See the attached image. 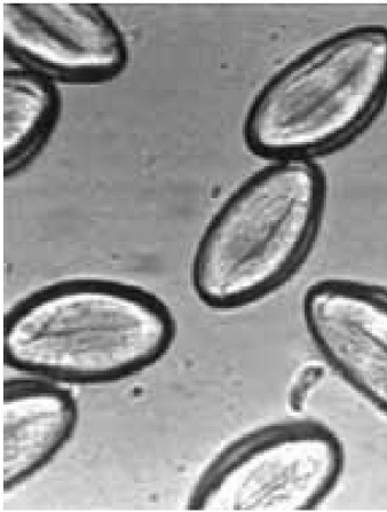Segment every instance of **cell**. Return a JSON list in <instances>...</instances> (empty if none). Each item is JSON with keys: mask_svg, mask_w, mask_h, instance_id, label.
Returning a JSON list of instances; mask_svg holds the SVG:
<instances>
[{"mask_svg": "<svg viewBox=\"0 0 387 512\" xmlns=\"http://www.w3.org/2000/svg\"><path fill=\"white\" fill-rule=\"evenodd\" d=\"M169 307L150 291L94 278L51 283L5 314L3 358L60 384L116 383L153 367L175 342Z\"/></svg>", "mask_w": 387, "mask_h": 512, "instance_id": "1", "label": "cell"}, {"mask_svg": "<svg viewBox=\"0 0 387 512\" xmlns=\"http://www.w3.org/2000/svg\"><path fill=\"white\" fill-rule=\"evenodd\" d=\"M322 196L319 171L302 160H281L244 181L197 244V299L213 310H236L281 286L310 246Z\"/></svg>", "mask_w": 387, "mask_h": 512, "instance_id": "2", "label": "cell"}, {"mask_svg": "<svg viewBox=\"0 0 387 512\" xmlns=\"http://www.w3.org/2000/svg\"><path fill=\"white\" fill-rule=\"evenodd\" d=\"M387 88V30L345 31L299 55L259 92L244 137L280 160L334 147L373 115Z\"/></svg>", "mask_w": 387, "mask_h": 512, "instance_id": "3", "label": "cell"}, {"mask_svg": "<svg viewBox=\"0 0 387 512\" xmlns=\"http://www.w3.org/2000/svg\"><path fill=\"white\" fill-rule=\"evenodd\" d=\"M345 452L327 425L290 419L227 444L203 469L187 508L211 512H299L321 506L341 480Z\"/></svg>", "mask_w": 387, "mask_h": 512, "instance_id": "4", "label": "cell"}, {"mask_svg": "<svg viewBox=\"0 0 387 512\" xmlns=\"http://www.w3.org/2000/svg\"><path fill=\"white\" fill-rule=\"evenodd\" d=\"M303 320L331 372L387 416V293L362 283L327 280L308 288Z\"/></svg>", "mask_w": 387, "mask_h": 512, "instance_id": "5", "label": "cell"}, {"mask_svg": "<svg viewBox=\"0 0 387 512\" xmlns=\"http://www.w3.org/2000/svg\"><path fill=\"white\" fill-rule=\"evenodd\" d=\"M2 18L12 49L54 74L94 80L112 76L124 65L120 30L98 5L6 3Z\"/></svg>", "mask_w": 387, "mask_h": 512, "instance_id": "6", "label": "cell"}, {"mask_svg": "<svg viewBox=\"0 0 387 512\" xmlns=\"http://www.w3.org/2000/svg\"><path fill=\"white\" fill-rule=\"evenodd\" d=\"M78 405L74 393L34 376L6 380L2 405L4 494L26 485L57 458L74 437Z\"/></svg>", "mask_w": 387, "mask_h": 512, "instance_id": "7", "label": "cell"}, {"mask_svg": "<svg viewBox=\"0 0 387 512\" xmlns=\"http://www.w3.org/2000/svg\"><path fill=\"white\" fill-rule=\"evenodd\" d=\"M54 113V93L41 76L23 70L5 73L3 153L6 170L21 167L41 146Z\"/></svg>", "mask_w": 387, "mask_h": 512, "instance_id": "8", "label": "cell"}, {"mask_svg": "<svg viewBox=\"0 0 387 512\" xmlns=\"http://www.w3.org/2000/svg\"><path fill=\"white\" fill-rule=\"evenodd\" d=\"M326 377V368L319 365L304 367L292 381L288 392V405L296 413L303 411L308 398Z\"/></svg>", "mask_w": 387, "mask_h": 512, "instance_id": "9", "label": "cell"}]
</instances>
